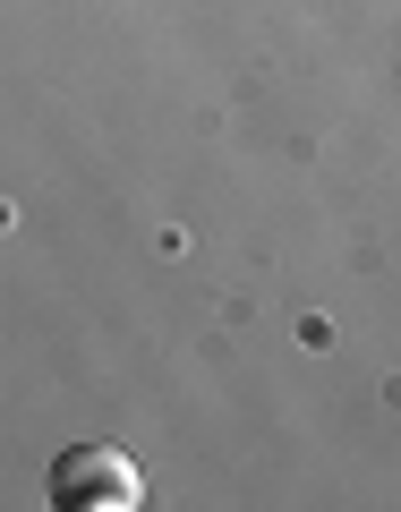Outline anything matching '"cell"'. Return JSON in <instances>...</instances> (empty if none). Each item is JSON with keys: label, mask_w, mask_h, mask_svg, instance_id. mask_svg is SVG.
Listing matches in <instances>:
<instances>
[{"label": "cell", "mask_w": 401, "mask_h": 512, "mask_svg": "<svg viewBox=\"0 0 401 512\" xmlns=\"http://www.w3.org/2000/svg\"><path fill=\"white\" fill-rule=\"evenodd\" d=\"M52 504L60 512H137L146 504V478L120 444H69L52 461Z\"/></svg>", "instance_id": "1"}]
</instances>
